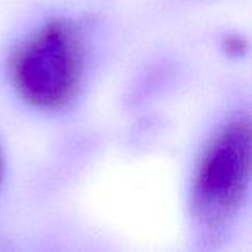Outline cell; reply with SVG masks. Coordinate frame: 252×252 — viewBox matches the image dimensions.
Returning a JSON list of instances; mask_svg holds the SVG:
<instances>
[{
  "label": "cell",
  "mask_w": 252,
  "mask_h": 252,
  "mask_svg": "<svg viewBox=\"0 0 252 252\" xmlns=\"http://www.w3.org/2000/svg\"><path fill=\"white\" fill-rule=\"evenodd\" d=\"M247 49H248L247 40L242 38L241 35H230L224 41V50L232 56H241L247 52Z\"/></svg>",
  "instance_id": "3957f363"
},
{
  "label": "cell",
  "mask_w": 252,
  "mask_h": 252,
  "mask_svg": "<svg viewBox=\"0 0 252 252\" xmlns=\"http://www.w3.org/2000/svg\"><path fill=\"white\" fill-rule=\"evenodd\" d=\"M251 183V126L248 118L226 124L207 145L192 188L198 221L220 229L239 213Z\"/></svg>",
  "instance_id": "7a4b0ae2"
},
{
  "label": "cell",
  "mask_w": 252,
  "mask_h": 252,
  "mask_svg": "<svg viewBox=\"0 0 252 252\" xmlns=\"http://www.w3.org/2000/svg\"><path fill=\"white\" fill-rule=\"evenodd\" d=\"M84 38L69 19H53L37 28L15 49L10 78L16 93L31 106L56 111L78 94L84 75Z\"/></svg>",
  "instance_id": "6da1fadb"
},
{
  "label": "cell",
  "mask_w": 252,
  "mask_h": 252,
  "mask_svg": "<svg viewBox=\"0 0 252 252\" xmlns=\"http://www.w3.org/2000/svg\"><path fill=\"white\" fill-rule=\"evenodd\" d=\"M3 170H4V164H3V154H1V149H0V183H1V179H3Z\"/></svg>",
  "instance_id": "277c9868"
}]
</instances>
